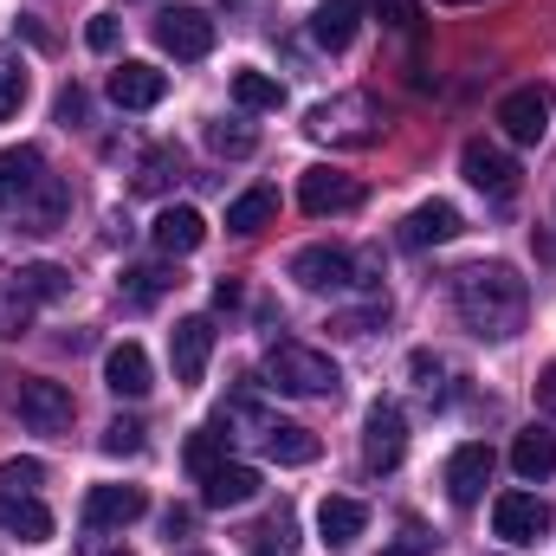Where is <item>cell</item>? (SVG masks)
<instances>
[{"label": "cell", "instance_id": "obj_1", "mask_svg": "<svg viewBox=\"0 0 556 556\" xmlns=\"http://www.w3.org/2000/svg\"><path fill=\"white\" fill-rule=\"evenodd\" d=\"M0 207L20 214L26 233H59L65 214H72V181L52 175V162L20 142V149H0Z\"/></svg>", "mask_w": 556, "mask_h": 556}, {"label": "cell", "instance_id": "obj_2", "mask_svg": "<svg viewBox=\"0 0 556 556\" xmlns=\"http://www.w3.org/2000/svg\"><path fill=\"white\" fill-rule=\"evenodd\" d=\"M453 311H459V324L472 330V337H492V343H505V337H518L525 330V311H531V291H525V278L511 273V266H466V273L453 278Z\"/></svg>", "mask_w": 556, "mask_h": 556}, {"label": "cell", "instance_id": "obj_3", "mask_svg": "<svg viewBox=\"0 0 556 556\" xmlns=\"http://www.w3.org/2000/svg\"><path fill=\"white\" fill-rule=\"evenodd\" d=\"M382 124L389 117L369 91H343V98H324L304 130L317 142H330V149H369V142H382Z\"/></svg>", "mask_w": 556, "mask_h": 556}, {"label": "cell", "instance_id": "obj_4", "mask_svg": "<svg viewBox=\"0 0 556 556\" xmlns=\"http://www.w3.org/2000/svg\"><path fill=\"white\" fill-rule=\"evenodd\" d=\"M266 376H273V389H285V395H337L343 389L337 363L324 350H311V343H291V337L266 350Z\"/></svg>", "mask_w": 556, "mask_h": 556}, {"label": "cell", "instance_id": "obj_5", "mask_svg": "<svg viewBox=\"0 0 556 556\" xmlns=\"http://www.w3.org/2000/svg\"><path fill=\"white\" fill-rule=\"evenodd\" d=\"M291 278L304 291H356L363 285V260L343 247H298L291 253Z\"/></svg>", "mask_w": 556, "mask_h": 556}, {"label": "cell", "instance_id": "obj_6", "mask_svg": "<svg viewBox=\"0 0 556 556\" xmlns=\"http://www.w3.org/2000/svg\"><path fill=\"white\" fill-rule=\"evenodd\" d=\"M551 111H556L551 85H518V91L498 98V130L531 149V142H544V130H551Z\"/></svg>", "mask_w": 556, "mask_h": 556}, {"label": "cell", "instance_id": "obj_7", "mask_svg": "<svg viewBox=\"0 0 556 556\" xmlns=\"http://www.w3.org/2000/svg\"><path fill=\"white\" fill-rule=\"evenodd\" d=\"M13 415L26 420L33 433H65L72 415H78V402H72V389H65V382L33 376V382H20V395H13Z\"/></svg>", "mask_w": 556, "mask_h": 556}, {"label": "cell", "instance_id": "obj_8", "mask_svg": "<svg viewBox=\"0 0 556 556\" xmlns=\"http://www.w3.org/2000/svg\"><path fill=\"white\" fill-rule=\"evenodd\" d=\"M155 46L168 59H207L214 52V20L201 7H162L155 13Z\"/></svg>", "mask_w": 556, "mask_h": 556}, {"label": "cell", "instance_id": "obj_9", "mask_svg": "<svg viewBox=\"0 0 556 556\" xmlns=\"http://www.w3.org/2000/svg\"><path fill=\"white\" fill-rule=\"evenodd\" d=\"M298 207H304L311 220L350 214V207H363V181L343 175V168H304V175H298Z\"/></svg>", "mask_w": 556, "mask_h": 556}, {"label": "cell", "instance_id": "obj_10", "mask_svg": "<svg viewBox=\"0 0 556 556\" xmlns=\"http://www.w3.org/2000/svg\"><path fill=\"white\" fill-rule=\"evenodd\" d=\"M402 453H408V420H402L395 402H376L363 415V459H369V472H395Z\"/></svg>", "mask_w": 556, "mask_h": 556}, {"label": "cell", "instance_id": "obj_11", "mask_svg": "<svg viewBox=\"0 0 556 556\" xmlns=\"http://www.w3.org/2000/svg\"><path fill=\"white\" fill-rule=\"evenodd\" d=\"M492 531H498L505 544H538V538L551 531V505H544L538 492H498V498H492Z\"/></svg>", "mask_w": 556, "mask_h": 556}, {"label": "cell", "instance_id": "obj_12", "mask_svg": "<svg viewBox=\"0 0 556 556\" xmlns=\"http://www.w3.org/2000/svg\"><path fill=\"white\" fill-rule=\"evenodd\" d=\"M459 168H466V181H472L479 194H492V201H511V194H518V162H511L505 149H492V142H466V149H459Z\"/></svg>", "mask_w": 556, "mask_h": 556}, {"label": "cell", "instance_id": "obj_13", "mask_svg": "<svg viewBox=\"0 0 556 556\" xmlns=\"http://www.w3.org/2000/svg\"><path fill=\"white\" fill-rule=\"evenodd\" d=\"M104 91H111L117 111H155V104L168 98V72H155V65H142V59H124Z\"/></svg>", "mask_w": 556, "mask_h": 556}, {"label": "cell", "instance_id": "obj_14", "mask_svg": "<svg viewBox=\"0 0 556 556\" xmlns=\"http://www.w3.org/2000/svg\"><path fill=\"white\" fill-rule=\"evenodd\" d=\"M142 511H149L142 485H91L85 492V525L91 531H124V525H137Z\"/></svg>", "mask_w": 556, "mask_h": 556}, {"label": "cell", "instance_id": "obj_15", "mask_svg": "<svg viewBox=\"0 0 556 556\" xmlns=\"http://www.w3.org/2000/svg\"><path fill=\"white\" fill-rule=\"evenodd\" d=\"M207 356H214V324H207V317H181V324L168 330L175 382H201V376H207Z\"/></svg>", "mask_w": 556, "mask_h": 556}, {"label": "cell", "instance_id": "obj_16", "mask_svg": "<svg viewBox=\"0 0 556 556\" xmlns=\"http://www.w3.org/2000/svg\"><path fill=\"white\" fill-rule=\"evenodd\" d=\"M485 485H492V446H485V440L453 446V459H446V492H453V505H479Z\"/></svg>", "mask_w": 556, "mask_h": 556}, {"label": "cell", "instance_id": "obj_17", "mask_svg": "<svg viewBox=\"0 0 556 556\" xmlns=\"http://www.w3.org/2000/svg\"><path fill=\"white\" fill-rule=\"evenodd\" d=\"M459 233H466V220H459V207H453V201H420L415 214L402 220V247H408V253L446 247V240H459Z\"/></svg>", "mask_w": 556, "mask_h": 556}, {"label": "cell", "instance_id": "obj_18", "mask_svg": "<svg viewBox=\"0 0 556 556\" xmlns=\"http://www.w3.org/2000/svg\"><path fill=\"white\" fill-rule=\"evenodd\" d=\"M260 498V472L240 466V459H220L214 472H201V505L207 511H233V505H253Z\"/></svg>", "mask_w": 556, "mask_h": 556}, {"label": "cell", "instance_id": "obj_19", "mask_svg": "<svg viewBox=\"0 0 556 556\" xmlns=\"http://www.w3.org/2000/svg\"><path fill=\"white\" fill-rule=\"evenodd\" d=\"M104 389H111V395H124V402H142V395L155 389L142 343H117V350L104 356Z\"/></svg>", "mask_w": 556, "mask_h": 556}, {"label": "cell", "instance_id": "obj_20", "mask_svg": "<svg viewBox=\"0 0 556 556\" xmlns=\"http://www.w3.org/2000/svg\"><path fill=\"white\" fill-rule=\"evenodd\" d=\"M149 240H155V253L181 260V253H194V247L207 240V220H201L194 207H162V214H155V227H149Z\"/></svg>", "mask_w": 556, "mask_h": 556}, {"label": "cell", "instance_id": "obj_21", "mask_svg": "<svg viewBox=\"0 0 556 556\" xmlns=\"http://www.w3.org/2000/svg\"><path fill=\"white\" fill-rule=\"evenodd\" d=\"M0 531L20 538V544H46L52 538V511L33 492H0Z\"/></svg>", "mask_w": 556, "mask_h": 556}, {"label": "cell", "instance_id": "obj_22", "mask_svg": "<svg viewBox=\"0 0 556 556\" xmlns=\"http://www.w3.org/2000/svg\"><path fill=\"white\" fill-rule=\"evenodd\" d=\"M33 317H39V291H33L26 266L0 273V337H20V330H26Z\"/></svg>", "mask_w": 556, "mask_h": 556}, {"label": "cell", "instance_id": "obj_23", "mask_svg": "<svg viewBox=\"0 0 556 556\" xmlns=\"http://www.w3.org/2000/svg\"><path fill=\"white\" fill-rule=\"evenodd\" d=\"M363 525H369V505L363 498H324L317 505V531H324L330 551H350L363 538Z\"/></svg>", "mask_w": 556, "mask_h": 556}, {"label": "cell", "instance_id": "obj_24", "mask_svg": "<svg viewBox=\"0 0 556 556\" xmlns=\"http://www.w3.org/2000/svg\"><path fill=\"white\" fill-rule=\"evenodd\" d=\"M363 13H369V0H317V20H311V33H317V46H330V52H343V46L356 39V26H363Z\"/></svg>", "mask_w": 556, "mask_h": 556}, {"label": "cell", "instance_id": "obj_25", "mask_svg": "<svg viewBox=\"0 0 556 556\" xmlns=\"http://www.w3.org/2000/svg\"><path fill=\"white\" fill-rule=\"evenodd\" d=\"M260 446H266V459H278V466H311L317 459V433L298 427V420H273L260 433Z\"/></svg>", "mask_w": 556, "mask_h": 556}, {"label": "cell", "instance_id": "obj_26", "mask_svg": "<svg viewBox=\"0 0 556 556\" xmlns=\"http://www.w3.org/2000/svg\"><path fill=\"white\" fill-rule=\"evenodd\" d=\"M511 466H518V479H551L556 472V433L551 427H525L511 440Z\"/></svg>", "mask_w": 556, "mask_h": 556}, {"label": "cell", "instance_id": "obj_27", "mask_svg": "<svg viewBox=\"0 0 556 556\" xmlns=\"http://www.w3.org/2000/svg\"><path fill=\"white\" fill-rule=\"evenodd\" d=\"M247 551L253 556H298V518H291V505H278L273 518H260L247 531Z\"/></svg>", "mask_w": 556, "mask_h": 556}, {"label": "cell", "instance_id": "obj_28", "mask_svg": "<svg viewBox=\"0 0 556 556\" xmlns=\"http://www.w3.org/2000/svg\"><path fill=\"white\" fill-rule=\"evenodd\" d=\"M273 214H278L273 188H247V194L227 207V233H260V227H273Z\"/></svg>", "mask_w": 556, "mask_h": 556}, {"label": "cell", "instance_id": "obj_29", "mask_svg": "<svg viewBox=\"0 0 556 556\" xmlns=\"http://www.w3.org/2000/svg\"><path fill=\"white\" fill-rule=\"evenodd\" d=\"M233 104L240 111H278L285 104V85L266 72H233Z\"/></svg>", "mask_w": 556, "mask_h": 556}, {"label": "cell", "instance_id": "obj_30", "mask_svg": "<svg viewBox=\"0 0 556 556\" xmlns=\"http://www.w3.org/2000/svg\"><path fill=\"white\" fill-rule=\"evenodd\" d=\"M175 285H181L175 266H130V273H124V298H130V304H155V298L175 291Z\"/></svg>", "mask_w": 556, "mask_h": 556}, {"label": "cell", "instance_id": "obj_31", "mask_svg": "<svg viewBox=\"0 0 556 556\" xmlns=\"http://www.w3.org/2000/svg\"><path fill=\"white\" fill-rule=\"evenodd\" d=\"M168 181H181V155L175 149H149L137 168V194H162Z\"/></svg>", "mask_w": 556, "mask_h": 556}, {"label": "cell", "instance_id": "obj_32", "mask_svg": "<svg viewBox=\"0 0 556 556\" xmlns=\"http://www.w3.org/2000/svg\"><path fill=\"white\" fill-rule=\"evenodd\" d=\"M227 459V433H214V427H201V433H188V472L201 479V472H214Z\"/></svg>", "mask_w": 556, "mask_h": 556}, {"label": "cell", "instance_id": "obj_33", "mask_svg": "<svg viewBox=\"0 0 556 556\" xmlns=\"http://www.w3.org/2000/svg\"><path fill=\"white\" fill-rule=\"evenodd\" d=\"M20 104H26V65H20L13 52H0V124H7Z\"/></svg>", "mask_w": 556, "mask_h": 556}, {"label": "cell", "instance_id": "obj_34", "mask_svg": "<svg viewBox=\"0 0 556 556\" xmlns=\"http://www.w3.org/2000/svg\"><path fill=\"white\" fill-rule=\"evenodd\" d=\"M26 278H33V291H39V304H59V298H72V273L65 266H26Z\"/></svg>", "mask_w": 556, "mask_h": 556}, {"label": "cell", "instance_id": "obj_35", "mask_svg": "<svg viewBox=\"0 0 556 556\" xmlns=\"http://www.w3.org/2000/svg\"><path fill=\"white\" fill-rule=\"evenodd\" d=\"M207 142H214V155H253V149H260V137H253L247 124H214Z\"/></svg>", "mask_w": 556, "mask_h": 556}, {"label": "cell", "instance_id": "obj_36", "mask_svg": "<svg viewBox=\"0 0 556 556\" xmlns=\"http://www.w3.org/2000/svg\"><path fill=\"white\" fill-rule=\"evenodd\" d=\"M39 479H46L39 459H7V466H0V492H33Z\"/></svg>", "mask_w": 556, "mask_h": 556}, {"label": "cell", "instance_id": "obj_37", "mask_svg": "<svg viewBox=\"0 0 556 556\" xmlns=\"http://www.w3.org/2000/svg\"><path fill=\"white\" fill-rule=\"evenodd\" d=\"M104 453H117V459L124 453H142V420H111L104 427Z\"/></svg>", "mask_w": 556, "mask_h": 556}, {"label": "cell", "instance_id": "obj_38", "mask_svg": "<svg viewBox=\"0 0 556 556\" xmlns=\"http://www.w3.org/2000/svg\"><path fill=\"white\" fill-rule=\"evenodd\" d=\"M376 13H382V26H395V33H415L420 26V0H376Z\"/></svg>", "mask_w": 556, "mask_h": 556}, {"label": "cell", "instance_id": "obj_39", "mask_svg": "<svg viewBox=\"0 0 556 556\" xmlns=\"http://www.w3.org/2000/svg\"><path fill=\"white\" fill-rule=\"evenodd\" d=\"M85 111H91V104H85V91H78V85H65V91H59V124H65V130H78V124H85Z\"/></svg>", "mask_w": 556, "mask_h": 556}, {"label": "cell", "instance_id": "obj_40", "mask_svg": "<svg viewBox=\"0 0 556 556\" xmlns=\"http://www.w3.org/2000/svg\"><path fill=\"white\" fill-rule=\"evenodd\" d=\"M427 551H433V538H427L420 525H408V531H402V538H395L382 556H427Z\"/></svg>", "mask_w": 556, "mask_h": 556}, {"label": "cell", "instance_id": "obj_41", "mask_svg": "<svg viewBox=\"0 0 556 556\" xmlns=\"http://www.w3.org/2000/svg\"><path fill=\"white\" fill-rule=\"evenodd\" d=\"M85 39H91V52H117V20H111V13H98V20L85 26Z\"/></svg>", "mask_w": 556, "mask_h": 556}, {"label": "cell", "instance_id": "obj_42", "mask_svg": "<svg viewBox=\"0 0 556 556\" xmlns=\"http://www.w3.org/2000/svg\"><path fill=\"white\" fill-rule=\"evenodd\" d=\"M538 408H544V415L556 420V363L544 369V376H538Z\"/></svg>", "mask_w": 556, "mask_h": 556}, {"label": "cell", "instance_id": "obj_43", "mask_svg": "<svg viewBox=\"0 0 556 556\" xmlns=\"http://www.w3.org/2000/svg\"><path fill=\"white\" fill-rule=\"evenodd\" d=\"M104 556H130V551H104Z\"/></svg>", "mask_w": 556, "mask_h": 556}, {"label": "cell", "instance_id": "obj_44", "mask_svg": "<svg viewBox=\"0 0 556 556\" xmlns=\"http://www.w3.org/2000/svg\"><path fill=\"white\" fill-rule=\"evenodd\" d=\"M227 7H233V0H227Z\"/></svg>", "mask_w": 556, "mask_h": 556}, {"label": "cell", "instance_id": "obj_45", "mask_svg": "<svg viewBox=\"0 0 556 556\" xmlns=\"http://www.w3.org/2000/svg\"><path fill=\"white\" fill-rule=\"evenodd\" d=\"M194 556H201V551H194Z\"/></svg>", "mask_w": 556, "mask_h": 556}]
</instances>
